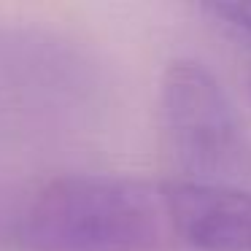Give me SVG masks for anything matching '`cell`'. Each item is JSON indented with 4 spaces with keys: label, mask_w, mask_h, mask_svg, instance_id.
Returning <instances> with one entry per match:
<instances>
[{
    "label": "cell",
    "mask_w": 251,
    "mask_h": 251,
    "mask_svg": "<svg viewBox=\"0 0 251 251\" xmlns=\"http://www.w3.org/2000/svg\"><path fill=\"white\" fill-rule=\"evenodd\" d=\"M170 235L165 184L127 176H68L46 184L25 213L35 251H151Z\"/></svg>",
    "instance_id": "1"
},
{
    "label": "cell",
    "mask_w": 251,
    "mask_h": 251,
    "mask_svg": "<svg viewBox=\"0 0 251 251\" xmlns=\"http://www.w3.org/2000/svg\"><path fill=\"white\" fill-rule=\"evenodd\" d=\"M170 235L200 251H251V192L240 186L165 184Z\"/></svg>",
    "instance_id": "3"
},
{
    "label": "cell",
    "mask_w": 251,
    "mask_h": 251,
    "mask_svg": "<svg viewBox=\"0 0 251 251\" xmlns=\"http://www.w3.org/2000/svg\"><path fill=\"white\" fill-rule=\"evenodd\" d=\"M162 116L178 165L195 184L235 186L251 173V146L222 84L200 62L176 60L162 73Z\"/></svg>",
    "instance_id": "2"
},
{
    "label": "cell",
    "mask_w": 251,
    "mask_h": 251,
    "mask_svg": "<svg viewBox=\"0 0 251 251\" xmlns=\"http://www.w3.org/2000/svg\"><path fill=\"white\" fill-rule=\"evenodd\" d=\"M211 11L224 17L235 27L251 33V3H213Z\"/></svg>",
    "instance_id": "4"
}]
</instances>
